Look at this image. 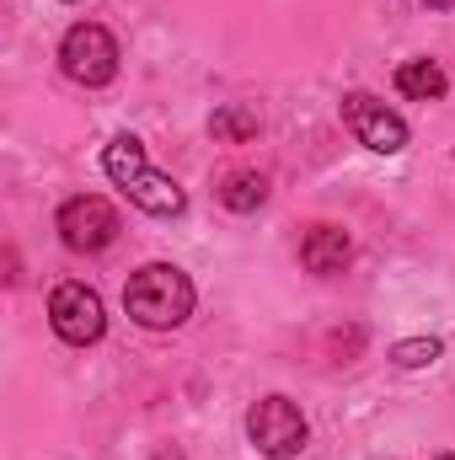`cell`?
Listing matches in <instances>:
<instances>
[{
  "label": "cell",
  "mask_w": 455,
  "mask_h": 460,
  "mask_svg": "<svg viewBox=\"0 0 455 460\" xmlns=\"http://www.w3.org/2000/svg\"><path fill=\"white\" fill-rule=\"evenodd\" d=\"M343 123H348V134L364 145V150H375V155H397V150H407V123L402 113H391L380 97H370V92H348L343 97Z\"/></svg>",
  "instance_id": "obj_7"
},
{
  "label": "cell",
  "mask_w": 455,
  "mask_h": 460,
  "mask_svg": "<svg viewBox=\"0 0 455 460\" xmlns=\"http://www.w3.org/2000/svg\"><path fill=\"white\" fill-rule=\"evenodd\" d=\"M397 92L413 102H440L451 92V75L434 59H407V65H397Z\"/></svg>",
  "instance_id": "obj_9"
},
{
  "label": "cell",
  "mask_w": 455,
  "mask_h": 460,
  "mask_svg": "<svg viewBox=\"0 0 455 460\" xmlns=\"http://www.w3.org/2000/svg\"><path fill=\"white\" fill-rule=\"evenodd\" d=\"M103 172L113 177L123 193H129V204H134V209H145L150 220H177V215L188 209V193L145 161V145H139L134 134H118L113 145L103 150Z\"/></svg>",
  "instance_id": "obj_2"
},
{
  "label": "cell",
  "mask_w": 455,
  "mask_h": 460,
  "mask_svg": "<svg viewBox=\"0 0 455 460\" xmlns=\"http://www.w3.org/2000/svg\"><path fill=\"white\" fill-rule=\"evenodd\" d=\"M445 353L440 338H402V343H391V364H402V369H424V364H434Z\"/></svg>",
  "instance_id": "obj_12"
},
{
  "label": "cell",
  "mask_w": 455,
  "mask_h": 460,
  "mask_svg": "<svg viewBox=\"0 0 455 460\" xmlns=\"http://www.w3.org/2000/svg\"><path fill=\"white\" fill-rule=\"evenodd\" d=\"M246 439L257 445V456L295 460L300 450H306L311 429H306V412H300L290 396H263V402L246 412Z\"/></svg>",
  "instance_id": "obj_3"
},
{
  "label": "cell",
  "mask_w": 455,
  "mask_h": 460,
  "mask_svg": "<svg viewBox=\"0 0 455 460\" xmlns=\"http://www.w3.org/2000/svg\"><path fill=\"white\" fill-rule=\"evenodd\" d=\"M424 5H434V11H455V0H424Z\"/></svg>",
  "instance_id": "obj_13"
},
{
  "label": "cell",
  "mask_w": 455,
  "mask_h": 460,
  "mask_svg": "<svg viewBox=\"0 0 455 460\" xmlns=\"http://www.w3.org/2000/svg\"><path fill=\"white\" fill-rule=\"evenodd\" d=\"M257 128H263V118L252 113V108H220V113L210 118V134H215V139H230V145L252 139Z\"/></svg>",
  "instance_id": "obj_11"
},
{
  "label": "cell",
  "mask_w": 455,
  "mask_h": 460,
  "mask_svg": "<svg viewBox=\"0 0 455 460\" xmlns=\"http://www.w3.org/2000/svg\"><path fill=\"white\" fill-rule=\"evenodd\" d=\"M300 262L311 268V273H322V279H333L343 273L348 262H353V241H348V230L343 226H311L306 230V241H300Z\"/></svg>",
  "instance_id": "obj_8"
},
{
  "label": "cell",
  "mask_w": 455,
  "mask_h": 460,
  "mask_svg": "<svg viewBox=\"0 0 455 460\" xmlns=\"http://www.w3.org/2000/svg\"><path fill=\"white\" fill-rule=\"evenodd\" d=\"M220 204H226L230 215H252V209H263V204H268V177H263V172H226V182H220Z\"/></svg>",
  "instance_id": "obj_10"
},
{
  "label": "cell",
  "mask_w": 455,
  "mask_h": 460,
  "mask_svg": "<svg viewBox=\"0 0 455 460\" xmlns=\"http://www.w3.org/2000/svg\"><path fill=\"white\" fill-rule=\"evenodd\" d=\"M49 327L65 338L70 348H86L108 332V311H103V295L81 279H65L54 295H49Z\"/></svg>",
  "instance_id": "obj_6"
},
{
  "label": "cell",
  "mask_w": 455,
  "mask_h": 460,
  "mask_svg": "<svg viewBox=\"0 0 455 460\" xmlns=\"http://www.w3.org/2000/svg\"><path fill=\"white\" fill-rule=\"evenodd\" d=\"M193 279L172 262H145L139 273H129L123 284V311L145 327V332H172L193 316Z\"/></svg>",
  "instance_id": "obj_1"
},
{
  "label": "cell",
  "mask_w": 455,
  "mask_h": 460,
  "mask_svg": "<svg viewBox=\"0 0 455 460\" xmlns=\"http://www.w3.org/2000/svg\"><path fill=\"white\" fill-rule=\"evenodd\" d=\"M434 460H455V456H434Z\"/></svg>",
  "instance_id": "obj_14"
},
{
  "label": "cell",
  "mask_w": 455,
  "mask_h": 460,
  "mask_svg": "<svg viewBox=\"0 0 455 460\" xmlns=\"http://www.w3.org/2000/svg\"><path fill=\"white\" fill-rule=\"evenodd\" d=\"M59 65L76 86H108L118 75V38L103 22H76L59 43Z\"/></svg>",
  "instance_id": "obj_4"
},
{
  "label": "cell",
  "mask_w": 455,
  "mask_h": 460,
  "mask_svg": "<svg viewBox=\"0 0 455 460\" xmlns=\"http://www.w3.org/2000/svg\"><path fill=\"white\" fill-rule=\"evenodd\" d=\"M54 230H59V241L70 252H108L118 241V230H123V220H118V209L103 193H76V199L59 204Z\"/></svg>",
  "instance_id": "obj_5"
}]
</instances>
